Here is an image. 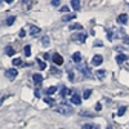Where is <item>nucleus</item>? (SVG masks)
I'll return each mask as SVG.
<instances>
[{
  "label": "nucleus",
  "mask_w": 129,
  "mask_h": 129,
  "mask_svg": "<svg viewBox=\"0 0 129 129\" xmlns=\"http://www.w3.org/2000/svg\"><path fill=\"white\" fill-rule=\"evenodd\" d=\"M78 69H79V71H80V72H83V74H84V76L87 78V79L92 78V72H90V70L88 69V66H78Z\"/></svg>",
  "instance_id": "nucleus-3"
},
{
  "label": "nucleus",
  "mask_w": 129,
  "mask_h": 129,
  "mask_svg": "<svg viewBox=\"0 0 129 129\" xmlns=\"http://www.w3.org/2000/svg\"><path fill=\"white\" fill-rule=\"evenodd\" d=\"M17 75H18V71H17L16 69H9V70H7V72H5V76L9 78L10 80H14Z\"/></svg>",
  "instance_id": "nucleus-4"
},
{
  "label": "nucleus",
  "mask_w": 129,
  "mask_h": 129,
  "mask_svg": "<svg viewBox=\"0 0 129 129\" xmlns=\"http://www.w3.org/2000/svg\"><path fill=\"white\" fill-rule=\"evenodd\" d=\"M107 39H109L110 41L112 40V32L111 31H107Z\"/></svg>",
  "instance_id": "nucleus-31"
},
{
  "label": "nucleus",
  "mask_w": 129,
  "mask_h": 129,
  "mask_svg": "<svg viewBox=\"0 0 129 129\" xmlns=\"http://www.w3.org/2000/svg\"><path fill=\"white\" fill-rule=\"evenodd\" d=\"M44 101H45V103H48V105H53V103H54V101H53L52 98H45Z\"/></svg>",
  "instance_id": "nucleus-29"
},
{
  "label": "nucleus",
  "mask_w": 129,
  "mask_h": 129,
  "mask_svg": "<svg viewBox=\"0 0 129 129\" xmlns=\"http://www.w3.org/2000/svg\"><path fill=\"white\" fill-rule=\"evenodd\" d=\"M41 44H43V47H49V44H50L49 36H43L41 38Z\"/></svg>",
  "instance_id": "nucleus-14"
},
{
  "label": "nucleus",
  "mask_w": 129,
  "mask_h": 129,
  "mask_svg": "<svg viewBox=\"0 0 129 129\" xmlns=\"http://www.w3.org/2000/svg\"><path fill=\"white\" fill-rule=\"evenodd\" d=\"M69 80L70 81H74V74L72 72H69Z\"/></svg>",
  "instance_id": "nucleus-32"
},
{
  "label": "nucleus",
  "mask_w": 129,
  "mask_h": 129,
  "mask_svg": "<svg viewBox=\"0 0 129 129\" xmlns=\"http://www.w3.org/2000/svg\"><path fill=\"white\" fill-rule=\"evenodd\" d=\"M67 94H71V89H67L66 87H62V89H61V97H66Z\"/></svg>",
  "instance_id": "nucleus-15"
},
{
  "label": "nucleus",
  "mask_w": 129,
  "mask_h": 129,
  "mask_svg": "<svg viewBox=\"0 0 129 129\" xmlns=\"http://www.w3.org/2000/svg\"><path fill=\"white\" fill-rule=\"evenodd\" d=\"M95 129H100V128H95Z\"/></svg>",
  "instance_id": "nucleus-39"
},
{
  "label": "nucleus",
  "mask_w": 129,
  "mask_h": 129,
  "mask_svg": "<svg viewBox=\"0 0 129 129\" xmlns=\"http://www.w3.org/2000/svg\"><path fill=\"white\" fill-rule=\"evenodd\" d=\"M57 112H59L61 115H64V116H69V115H72L74 114V109L67 105H59L58 107L54 109Z\"/></svg>",
  "instance_id": "nucleus-1"
},
{
  "label": "nucleus",
  "mask_w": 129,
  "mask_h": 129,
  "mask_svg": "<svg viewBox=\"0 0 129 129\" xmlns=\"http://www.w3.org/2000/svg\"><path fill=\"white\" fill-rule=\"evenodd\" d=\"M74 18H76V14H74V13H69L66 16H62V21H63V22H67V21H71Z\"/></svg>",
  "instance_id": "nucleus-11"
},
{
  "label": "nucleus",
  "mask_w": 129,
  "mask_h": 129,
  "mask_svg": "<svg viewBox=\"0 0 129 129\" xmlns=\"http://www.w3.org/2000/svg\"><path fill=\"white\" fill-rule=\"evenodd\" d=\"M72 59L75 63H80L81 62V53L80 52H75L72 54Z\"/></svg>",
  "instance_id": "nucleus-8"
},
{
  "label": "nucleus",
  "mask_w": 129,
  "mask_h": 129,
  "mask_svg": "<svg viewBox=\"0 0 129 129\" xmlns=\"http://www.w3.org/2000/svg\"><path fill=\"white\" fill-rule=\"evenodd\" d=\"M102 62H103V57L101 54H95L92 58V64H93V66H100Z\"/></svg>",
  "instance_id": "nucleus-6"
},
{
  "label": "nucleus",
  "mask_w": 129,
  "mask_h": 129,
  "mask_svg": "<svg viewBox=\"0 0 129 129\" xmlns=\"http://www.w3.org/2000/svg\"><path fill=\"white\" fill-rule=\"evenodd\" d=\"M53 62H54L57 66H61L63 63V57L61 54H58V53H54V54H53Z\"/></svg>",
  "instance_id": "nucleus-7"
},
{
  "label": "nucleus",
  "mask_w": 129,
  "mask_h": 129,
  "mask_svg": "<svg viewBox=\"0 0 129 129\" xmlns=\"http://www.w3.org/2000/svg\"><path fill=\"white\" fill-rule=\"evenodd\" d=\"M71 39L74 41H78V43H84L85 40H87V34H83V32H81V34H80V32H79V34H74L71 36Z\"/></svg>",
  "instance_id": "nucleus-2"
},
{
  "label": "nucleus",
  "mask_w": 129,
  "mask_h": 129,
  "mask_svg": "<svg viewBox=\"0 0 129 129\" xmlns=\"http://www.w3.org/2000/svg\"><path fill=\"white\" fill-rule=\"evenodd\" d=\"M32 79H34L35 84H41L43 83V76L40 74H34V75H32Z\"/></svg>",
  "instance_id": "nucleus-10"
},
{
  "label": "nucleus",
  "mask_w": 129,
  "mask_h": 129,
  "mask_svg": "<svg viewBox=\"0 0 129 129\" xmlns=\"http://www.w3.org/2000/svg\"><path fill=\"white\" fill-rule=\"evenodd\" d=\"M14 21H16V17H14V16L8 17V18H7V25H8V26H12V25L14 23Z\"/></svg>",
  "instance_id": "nucleus-18"
},
{
  "label": "nucleus",
  "mask_w": 129,
  "mask_h": 129,
  "mask_svg": "<svg viewBox=\"0 0 129 129\" xmlns=\"http://www.w3.org/2000/svg\"><path fill=\"white\" fill-rule=\"evenodd\" d=\"M12 63H13V66H19V64H22V59L21 58H14L12 61Z\"/></svg>",
  "instance_id": "nucleus-22"
},
{
  "label": "nucleus",
  "mask_w": 129,
  "mask_h": 129,
  "mask_svg": "<svg viewBox=\"0 0 129 129\" xmlns=\"http://www.w3.org/2000/svg\"><path fill=\"white\" fill-rule=\"evenodd\" d=\"M69 10V7H62L61 8V12H67Z\"/></svg>",
  "instance_id": "nucleus-34"
},
{
  "label": "nucleus",
  "mask_w": 129,
  "mask_h": 129,
  "mask_svg": "<svg viewBox=\"0 0 129 129\" xmlns=\"http://www.w3.org/2000/svg\"><path fill=\"white\" fill-rule=\"evenodd\" d=\"M25 54H26L27 57L31 54V47H30V45H26V47H25Z\"/></svg>",
  "instance_id": "nucleus-26"
},
{
  "label": "nucleus",
  "mask_w": 129,
  "mask_h": 129,
  "mask_svg": "<svg viewBox=\"0 0 129 129\" xmlns=\"http://www.w3.org/2000/svg\"><path fill=\"white\" fill-rule=\"evenodd\" d=\"M105 74H106V71H105V70H98V71L95 72V75H97V76H98L100 79H102V78L105 76Z\"/></svg>",
  "instance_id": "nucleus-23"
},
{
  "label": "nucleus",
  "mask_w": 129,
  "mask_h": 129,
  "mask_svg": "<svg viewBox=\"0 0 129 129\" xmlns=\"http://www.w3.org/2000/svg\"><path fill=\"white\" fill-rule=\"evenodd\" d=\"M56 92H57V87H50V88H48L45 90L47 94H53V93H56Z\"/></svg>",
  "instance_id": "nucleus-21"
},
{
  "label": "nucleus",
  "mask_w": 129,
  "mask_h": 129,
  "mask_svg": "<svg viewBox=\"0 0 129 129\" xmlns=\"http://www.w3.org/2000/svg\"><path fill=\"white\" fill-rule=\"evenodd\" d=\"M41 32V28L35 26V25H30V35L31 36H38Z\"/></svg>",
  "instance_id": "nucleus-5"
},
{
  "label": "nucleus",
  "mask_w": 129,
  "mask_h": 129,
  "mask_svg": "<svg viewBox=\"0 0 129 129\" xmlns=\"http://www.w3.org/2000/svg\"><path fill=\"white\" fill-rule=\"evenodd\" d=\"M70 4H71V7H72L75 10H79V9H80V2H79V0H71Z\"/></svg>",
  "instance_id": "nucleus-13"
},
{
  "label": "nucleus",
  "mask_w": 129,
  "mask_h": 129,
  "mask_svg": "<svg viewBox=\"0 0 129 129\" xmlns=\"http://www.w3.org/2000/svg\"><path fill=\"white\" fill-rule=\"evenodd\" d=\"M125 111H126V107H120V109L119 110H117V115H119V116H121V115H124L125 114Z\"/></svg>",
  "instance_id": "nucleus-24"
},
{
  "label": "nucleus",
  "mask_w": 129,
  "mask_h": 129,
  "mask_svg": "<svg viewBox=\"0 0 129 129\" xmlns=\"http://www.w3.org/2000/svg\"><path fill=\"white\" fill-rule=\"evenodd\" d=\"M90 94H92V89H85L84 90V94H83V97L85 100H88L89 97H90Z\"/></svg>",
  "instance_id": "nucleus-20"
},
{
  "label": "nucleus",
  "mask_w": 129,
  "mask_h": 129,
  "mask_svg": "<svg viewBox=\"0 0 129 129\" xmlns=\"http://www.w3.org/2000/svg\"><path fill=\"white\" fill-rule=\"evenodd\" d=\"M93 45H94V47H98V48H100V47H103V43H102L101 40H95Z\"/></svg>",
  "instance_id": "nucleus-27"
},
{
  "label": "nucleus",
  "mask_w": 129,
  "mask_h": 129,
  "mask_svg": "<svg viewBox=\"0 0 129 129\" xmlns=\"http://www.w3.org/2000/svg\"><path fill=\"white\" fill-rule=\"evenodd\" d=\"M107 129H111V128H107Z\"/></svg>",
  "instance_id": "nucleus-38"
},
{
  "label": "nucleus",
  "mask_w": 129,
  "mask_h": 129,
  "mask_svg": "<svg viewBox=\"0 0 129 129\" xmlns=\"http://www.w3.org/2000/svg\"><path fill=\"white\" fill-rule=\"evenodd\" d=\"M71 102L74 105H81V98H80V95L79 94H74L71 97Z\"/></svg>",
  "instance_id": "nucleus-9"
},
{
  "label": "nucleus",
  "mask_w": 129,
  "mask_h": 129,
  "mask_svg": "<svg viewBox=\"0 0 129 129\" xmlns=\"http://www.w3.org/2000/svg\"><path fill=\"white\" fill-rule=\"evenodd\" d=\"M125 59H126V56H125V54H119V56H116V62L119 63V64H121Z\"/></svg>",
  "instance_id": "nucleus-16"
},
{
  "label": "nucleus",
  "mask_w": 129,
  "mask_h": 129,
  "mask_svg": "<svg viewBox=\"0 0 129 129\" xmlns=\"http://www.w3.org/2000/svg\"><path fill=\"white\" fill-rule=\"evenodd\" d=\"M93 128V125H89V124H85L84 125V129H92Z\"/></svg>",
  "instance_id": "nucleus-35"
},
{
  "label": "nucleus",
  "mask_w": 129,
  "mask_h": 129,
  "mask_svg": "<svg viewBox=\"0 0 129 129\" xmlns=\"http://www.w3.org/2000/svg\"><path fill=\"white\" fill-rule=\"evenodd\" d=\"M50 4H52L53 7H58V5L61 4V2H58V0H52V2H50Z\"/></svg>",
  "instance_id": "nucleus-28"
},
{
  "label": "nucleus",
  "mask_w": 129,
  "mask_h": 129,
  "mask_svg": "<svg viewBox=\"0 0 129 129\" xmlns=\"http://www.w3.org/2000/svg\"><path fill=\"white\" fill-rule=\"evenodd\" d=\"M5 53H7L8 56H13V54H14V49H13V47L8 45V47L5 48Z\"/></svg>",
  "instance_id": "nucleus-17"
},
{
  "label": "nucleus",
  "mask_w": 129,
  "mask_h": 129,
  "mask_svg": "<svg viewBox=\"0 0 129 129\" xmlns=\"http://www.w3.org/2000/svg\"><path fill=\"white\" fill-rule=\"evenodd\" d=\"M101 109H102V106H101V103L98 102V103H97V105H95V110H97V111H100Z\"/></svg>",
  "instance_id": "nucleus-33"
},
{
  "label": "nucleus",
  "mask_w": 129,
  "mask_h": 129,
  "mask_svg": "<svg viewBox=\"0 0 129 129\" xmlns=\"http://www.w3.org/2000/svg\"><path fill=\"white\" fill-rule=\"evenodd\" d=\"M19 36H21V38H25V36H26V31H25L23 28L19 31Z\"/></svg>",
  "instance_id": "nucleus-30"
},
{
  "label": "nucleus",
  "mask_w": 129,
  "mask_h": 129,
  "mask_svg": "<svg viewBox=\"0 0 129 129\" xmlns=\"http://www.w3.org/2000/svg\"><path fill=\"white\" fill-rule=\"evenodd\" d=\"M49 58V54H48V53H45V54H44V59H48Z\"/></svg>",
  "instance_id": "nucleus-36"
},
{
  "label": "nucleus",
  "mask_w": 129,
  "mask_h": 129,
  "mask_svg": "<svg viewBox=\"0 0 129 129\" xmlns=\"http://www.w3.org/2000/svg\"><path fill=\"white\" fill-rule=\"evenodd\" d=\"M117 22L125 25V23L128 22V14H120L119 17H117Z\"/></svg>",
  "instance_id": "nucleus-12"
},
{
  "label": "nucleus",
  "mask_w": 129,
  "mask_h": 129,
  "mask_svg": "<svg viewBox=\"0 0 129 129\" xmlns=\"http://www.w3.org/2000/svg\"><path fill=\"white\" fill-rule=\"evenodd\" d=\"M83 26L80 23H74V25H70V30H81Z\"/></svg>",
  "instance_id": "nucleus-19"
},
{
  "label": "nucleus",
  "mask_w": 129,
  "mask_h": 129,
  "mask_svg": "<svg viewBox=\"0 0 129 129\" xmlns=\"http://www.w3.org/2000/svg\"><path fill=\"white\" fill-rule=\"evenodd\" d=\"M124 41L125 43H129V38H124Z\"/></svg>",
  "instance_id": "nucleus-37"
},
{
  "label": "nucleus",
  "mask_w": 129,
  "mask_h": 129,
  "mask_svg": "<svg viewBox=\"0 0 129 129\" xmlns=\"http://www.w3.org/2000/svg\"><path fill=\"white\" fill-rule=\"evenodd\" d=\"M38 63H39V67H40V70H45V67H47V64L43 62V61H40L39 58H38Z\"/></svg>",
  "instance_id": "nucleus-25"
}]
</instances>
